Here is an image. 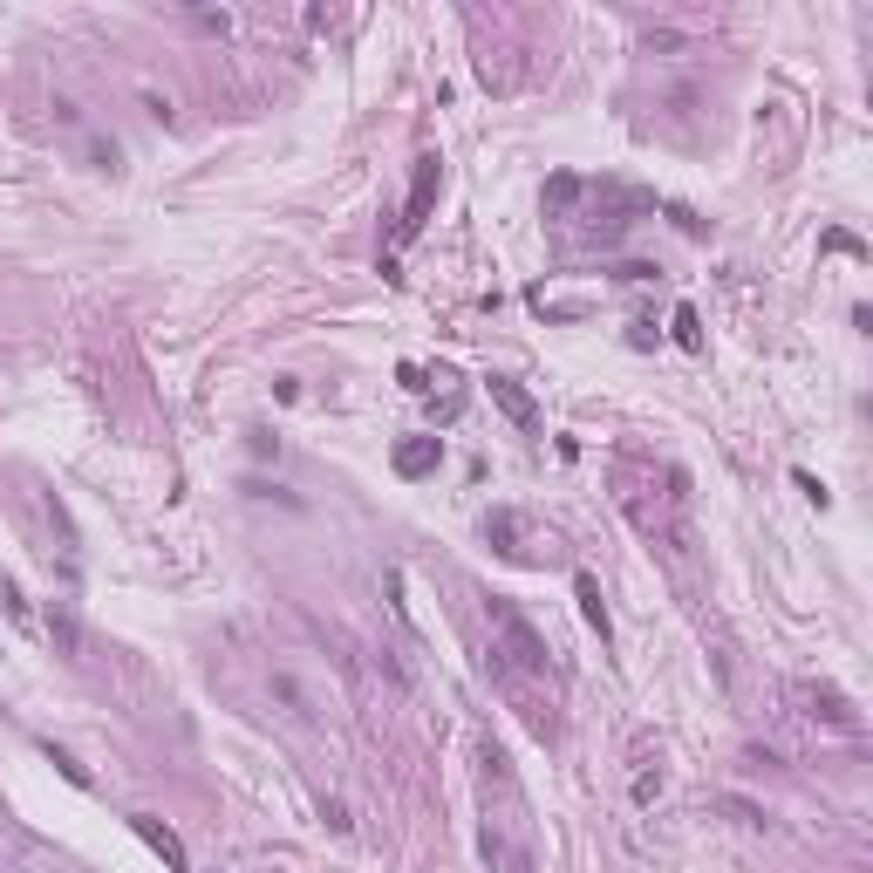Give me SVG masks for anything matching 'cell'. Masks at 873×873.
Instances as JSON below:
<instances>
[{
    "label": "cell",
    "instance_id": "277c9868",
    "mask_svg": "<svg viewBox=\"0 0 873 873\" xmlns=\"http://www.w3.org/2000/svg\"><path fill=\"white\" fill-rule=\"evenodd\" d=\"M130 833L144 839V846H151V853H157V860H164L171 873H185V839L171 833L164 819H151V812H130Z\"/></svg>",
    "mask_w": 873,
    "mask_h": 873
},
{
    "label": "cell",
    "instance_id": "8fae6325",
    "mask_svg": "<svg viewBox=\"0 0 873 873\" xmlns=\"http://www.w3.org/2000/svg\"><path fill=\"white\" fill-rule=\"evenodd\" d=\"M655 798H662V771H642L635 778V805H655Z\"/></svg>",
    "mask_w": 873,
    "mask_h": 873
},
{
    "label": "cell",
    "instance_id": "52a82bcc",
    "mask_svg": "<svg viewBox=\"0 0 873 873\" xmlns=\"http://www.w3.org/2000/svg\"><path fill=\"white\" fill-rule=\"evenodd\" d=\"M492 403H498L512 423H519V430H539V403H532V396H526L512 376H492Z\"/></svg>",
    "mask_w": 873,
    "mask_h": 873
},
{
    "label": "cell",
    "instance_id": "ba28073f",
    "mask_svg": "<svg viewBox=\"0 0 873 873\" xmlns=\"http://www.w3.org/2000/svg\"><path fill=\"white\" fill-rule=\"evenodd\" d=\"M573 601H580V614H587V628L608 642L614 621H608V601H601V580H594V573H573Z\"/></svg>",
    "mask_w": 873,
    "mask_h": 873
},
{
    "label": "cell",
    "instance_id": "5b68a950",
    "mask_svg": "<svg viewBox=\"0 0 873 873\" xmlns=\"http://www.w3.org/2000/svg\"><path fill=\"white\" fill-rule=\"evenodd\" d=\"M798 696L812 703V717H819V723H833V730H860V710H853L833 683H798Z\"/></svg>",
    "mask_w": 873,
    "mask_h": 873
},
{
    "label": "cell",
    "instance_id": "9c48e42d",
    "mask_svg": "<svg viewBox=\"0 0 873 873\" xmlns=\"http://www.w3.org/2000/svg\"><path fill=\"white\" fill-rule=\"evenodd\" d=\"M48 635H55L62 655H82V628H76V614H69V608H48Z\"/></svg>",
    "mask_w": 873,
    "mask_h": 873
},
{
    "label": "cell",
    "instance_id": "7a4b0ae2",
    "mask_svg": "<svg viewBox=\"0 0 873 873\" xmlns=\"http://www.w3.org/2000/svg\"><path fill=\"white\" fill-rule=\"evenodd\" d=\"M485 539H492L498 560H512V567H546V560L560 553V539H553V532L532 539L526 512H512V505H492V512H485Z\"/></svg>",
    "mask_w": 873,
    "mask_h": 873
},
{
    "label": "cell",
    "instance_id": "30bf717a",
    "mask_svg": "<svg viewBox=\"0 0 873 873\" xmlns=\"http://www.w3.org/2000/svg\"><path fill=\"white\" fill-rule=\"evenodd\" d=\"M669 328H676V342H683V348H703V321H696V307H676Z\"/></svg>",
    "mask_w": 873,
    "mask_h": 873
},
{
    "label": "cell",
    "instance_id": "8992f818",
    "mask_svg": "<svg viewBox=\"0 0 873 873\" xmlns=\"http://www.w3.org/2000/svg\"><path fill=\"white\" fill-rule=\"evenodd\" d=\"M437 464H444V437H403L396 444V471L403 478H430Z\"/></svg>",
    "mask_w": 873,
    "mask_h": 873
},
{
    "label": "cell",
    "instance_id": "6da1fadb",
    "mask_svg": "<svg viewBox=\"0 0 873 873\" xmlns=\"http://www.w3.org/2000/svg\"><path fill=\"white\" fill-rule=\"evenodd\" d=\"M492 635H498L492 655H505V662L519 669V676H546V669H553V655H546V635H539V628H532V621L512 608V601H498V594H492Z\"/></svg>",
    "mask_w": 873,
    "mask_h": 873
},
{
    "label": "cell",
    "instance_id": "3957f363",
    "mask_svg": "<svg viewBox=\"0 0 873 873\" xmlns=\"http://www.w3.org/2000/svg\"><path fill=\"white\" fill-rule=\"evenodd\" d=\"M437 185H444V164L437 157H417V171H410V205H403V239H417L430 226V205H437Z\"/></svg>",
    "mask_w": 873,
    "mask_h": 873
}]
</instances>
